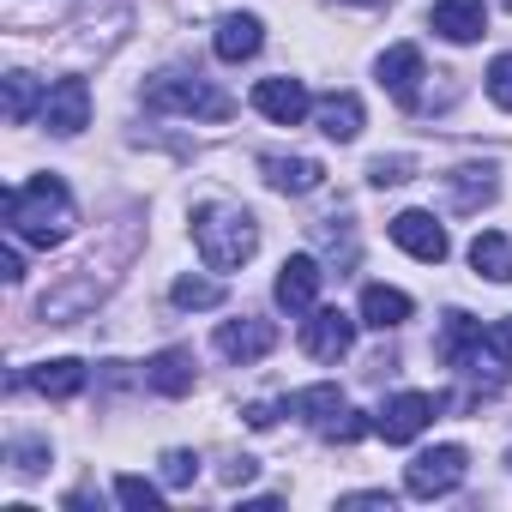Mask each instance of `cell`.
Masks as SVG:
<instances>
[{
	"mask_svg": "<svg viewBox=\"0 0 512 512\" xmlns=\"http://www.w3.org/2000/svg\"><path fill=\"white\" fill-rule=\"evenodd\" d=\"M145 109H157V115H199V121H229L235 115V103L199 73H157L145 85Z\"/></svg>",
	"mask_w": 512,
	"mask_h": 512,
	"instance_id": "3",
	"label": "cell"
},
{
	"mask_svg": "<svg viewBox=\"0 0 512 512\" xmlns=\"http://www.w3.org/2000/svg\"><path fill=\"white\" fill-rule=\"evenodd\" d=\"M260 43H266V25L253 19V13H229L223 25H217V37H211V49H217V61H229V67H241V61H253L260 55Z\"/></svg>",
	"mask_w": 512,
	"mask_h": 512,
	"instance_id": "15",
	"label": "cell"
},
{
	"mask_svg": "<svg viewBox=\"0 0 512 512\" xmlns=\"http://www.w3.org/2000/svg\"><path fill=\"white\" fill-rule=\"evenodd\" d=\"M320 260L314 253H296V260H284L278 266V284H272V296H278V308L284 314H314V302H320Z\"/></svg>",
	"mask_w": 512,
	"mask_h": 512,
	"instance_id": "10",
	"label": "cell"
},
{
	"mask_svg": "<svg viewBox=\"0 0 512 512\" xmlns=\"http://www.w3.org/2000/svg\"><path fill=\"white\" fill-rule=\"evenodd\" d=\"M157 464H163V482H169V488H187V482L199 476V458H193V452H181V446H175V452H163Z\"/></svg>",
	"mask_w": 512,
	"mask_h": 512,
	"instance_id": "29",
	"label": "cell"
},
{
	"mask_svg": "<svg viewBox=\"0 0 512 512\" xmlns=\"http://www.w3.org/2000/svg\"><path fill=\"white\" fill-rule=\"evenodd\" d=\"M488 97H494V109L512 115V55H500V61L488 67Z\"/></svg>",
	"mask_w": 512,
	"mask_h": 512,
	"instance_id": "31",
	"label": "cell"
},
{
	"mask_svg": "<svg viewBox=\"0 0 512 512\" xmlns=\"http://www.w3.org/2000/svg\"><path fill=\"white\" fill-rule=\"evenodd\" d=\"M482 362H494L500 374L512 368V314H506V320H494V326L482 332Z\"/></svg>",
	"mask_w": 512,
	"mask_h": 512,
	"instance_id": "27",
	"label": "cell"
},
{
	"mask_svg": "<svg viewBox=\"0 0 512 512\" xmlns=\"http://www.w3.org/2000/svg\"><path fill=\"white\" fill-rule=\"evenodd\" d=\"M434 31L446 43H476L488 31V0H440V7H434Z\"/></svg>",
	"mask_w": 512,
	"mask_h": 512,
	"instance_id": "16",
	"label": "cell"
},
{
	"mask_svg": "<svg viewBox=\"0 0 512 512\" xmlns=\"http://www.w3.org/2000/svg\"><path fill=\"white\" fill-rule=\"evenodd\" d=\"M446 187H452V211H482L494 199V169L488 163H464V169L446 175Z\"/></svg>",
	"mask_w": 512,
	"mask_h": 512,
	"instance_id": "20",
	"label": "cell"
},
{
	"mask_svg": "<svg viewBox=\"0 0 512 512\" xmlns=\"http://www.w3.org/2000/svg\"><path fill=\"white\" fill-rule=\"evenodd\" d=\"M13 458H19V464H13L19 476H37V470H43V458H49V446H43V440H19V446H13Z\"/></svg>",
	"mask_w": 512,
	"mask_h": 512,
	"instance_id": "32",
	"label": "cell"
},
{
	"mask_svg": "<svg viewBox=\"0 0 512 512\" xmlns=\"http://www.w3.org/2000/svg\"><path fill=\"white\" fill-rule=\"evenodd\" d=\"M253 470H260L253 458H235V464H223V482H253Z\"/></svg>",
	"mask_w": 512,
	"mask_h": 512,
	"instance_id": "36",
	"label": "cell"
},
{
	"mask_svg": "<svg viewBox=\"0 0 512 512\" xmlns=\"http://www.w3.org/2000/svg\"><path fill=\"white\" fill-rule=\"evenodd\" d=\"M302 350H308L314 362L350 356V350H356V320H350L344 308H314V314L302 320Z\"/></svg>",
	"mask_w": 512,
	"mask_h": 512,
	"instance_id": "6",
	"label": "cell"
},
{
	"mask_svg": "<svg viewBox=\"0 0 512 512\" xmlns=\"http://www.w3.org/2000/svg\"><path fill=\"white\" fill-rule=\"evenodd\" d=\"M73 223H79V211H73V193L61 175H37L7 193V229L31 247H61L73 235Z\"/></svg>",
	"mask_w": 512,
	"mask_h": 512,
	"instance_id": "1",
	"label": "cell"
},
{
	"mask_svg": "<svg viewBox=\"0 0 512 512\" xmlns=\"http://www.w3.org/2000/svg\"><path fill=\"white\" fill-rule=\"evenodd\" d=\"M470 266H476L482 278H494V284H512V241H506L500 229H482V235L470 241Z\"/></svg>",
	"mask_w": 512,
	"mask_h": 512,
	"instance_id": "22",
	"label": "cell"
},
{
	"mask_svg": "<svg viewBox=\"0 0 512 512\" xmlns=\"http://www.w3.org/2000/svg\"><path fill=\"white\" fill-rule=\"evenodd\" d=\"M368 428H374V422H368L362 410H338V416L326 422V440H332V446H356V440H362Z\"/></svg>",
	"mask_w": 512,
	"mask_h": 512,
	"instance_id": "28",
	"label": "cell"
},
{
	"mask_svg": "<svg viewBox=\"0 0 512 512\" xmlns=\"http://www.w3.org/2000/svg\"><path fill=\"white\" fill-rule=\"evenodd\" d=\"M506 7H512V0H506Z\"/></svg>",
	"mask_w": 512,
	"mask_h": 512,
	"instance_id": "38",
	"label": "cell"
},
{
	"mask_svg": "<svg viewBox=\"0 0 512 512\" xmlns=\"http://www.w3.org/2000/svg\"><path fill=\"white\" fill-rule=\"evenodd\" d=\"M320 133L338 139V145H350V139L362 133V103H356L350 91H332V97L320 103Z\"/></svg>",
	"mask_w": 512,
	"mask_h": 512,
	"instance_id": "23",
	"label": "cell"
},
{
	"mask_svg": "<svg viewBox=\"0 0 512 512\" xmlns=\"http://www.w3.org/2000/svg\"><path fill=\"white\" fill-rule=\"evenodd\" d=\"M392 241L410 253V260H422V266H440L446 253H452V241H446V229L434 223V211H398V217H392Z\"/></svg>",
	"mask_w": 512,
	"mask_h": 512,
	"instance_id": "8",
	"label": "cell"
},
{
	"mask_svg": "<svg viewBox=\"0 0 512 512\" xmlns=\"http://www.w3.org/2000/svg\"><path fill=\"white\" fill-rule=\"evenodd\" d=\"M434 410H440V398H428V392H398V398H386V410L374 416V434H380L386 446H410V440L434 422Z\"/></svg>",
	"mask_w": 512,
	"mask_h": 512,
	"instance_id": "5",
	"label": "cell"
},
{
	"mask_svg": "<svg viewBox=\"0 0 512 512\" xmlns=\"http://www.w3.org/2000/svg\"><path fill=\"white\" fill-rule=\"evenodd\" d=\"M464 470H470V452H464V446L416 452L410 470H404V494H416V500H440V494H452V488L464 482Z\"/></svg>",
	"mask_w": 512,
	"mask_h": 512,
	"instance_id": "4",
	"label": "cell"
},
{
	"mask_svg": "<svg viewBox=\"0 0 512 512\" xmlns=\"http://www.w3.org/2000/svg\"><path fill=\"white\" fill-rule=\"evenodd\" d=\"M338 410H344V392H338V386H308V392H290V398H284V416H296V422H308V428H326Z\"/></svg>",
	"mask_w": 512,
	"mask_h": 512,
	"instance_id": "21",
	"label": "cell"
},
{
	"mask_svg": "<svg viewBox=\"0 0 512 512\" xmlns=\"http://www.w3.org/2000/svg\"><path fill=\"white\" fill-rule=\"evenodd\" d=\"M338 506H386V512H392V494H386V488H368V494H344Z\"/></svg>",
	"mask_w": 512,
	"mask_h": 512,
	"instance_id": "35",
	"label": "cell"
},
{
	"mask_svg": "<svg viewBox=\"0 0 512 512\" xmlns=\"http://www.w3.org/2000/svg\"><path fill=\"white\" fill-rule=\"evenodd\" d=\"M410 169H416L410 157H374L368 163V181L374 187H398V181H410Z\"/></svg>",
	"mask_w": 512,
	"mask_h": 512,
	"instance_id": "30",
	"label": "cell"
},
{
	"mask_svg": "<svg viewBox=\"0 0 512 512\" xmlns=\"http://www.w3.org/2000/svg\"><path fill=\"white\" fill-rule=\"evenodd\" d=\"M278 350V326L272 320H223L217 326V356L223 362H260V356H272Z\"/></svg>",
	"mask_w": 512,
	"mask_h": 512,
	"instance_id": "11",
	"label": "cell"
},
{
	"mask_svg": "<svg viewBox=\"0 0 512 512\" xmlns=\"http://www.w3.org/2000/svg\"><path fill=\"white\" fill-rule=\"evenodd\" d=\"M115 500L133 506V512H157V506H163V488L145 482V476H115Z\"/></svg>",
	"mask_w": 512,
	"mask_h": 512,
	"instance_id": "26",
	"label": "cell"
},
{
	"mask_svg": "<svg viewBox=\"0 0 512 512\" xmlns=\"http://www.w3.org/2000/svg\"><path fill=\"white\" fill-rule=\"evenodd\" d=\"M506 464H512V452H506Z\"/></svg>",
	"mask_w": 512,
	"mask_h": 512,
	"instance_id": "37",
	"label": "cell"
},
{
	"mask_svg": "<svg viewBox=\"0 0 512 512\" xmlns=\"http://www.w3.org/2000/svg\"><path fill=\"white\" fill-rule=\"evenodd\" d=\"M0 278H7V284H25V253H19V235L7 241V253H0Z\"/></svg>",
	"mask_w": 512,
	"mask_h": 512,
	"instance_id": "33",
	"label": "cell"
},
{
	"mask_svg": "<svg viewBox=\"0 0 512 512\" xmlns=\"http://www.w3.org/2000/svg\"><path fill=\"white\" fill-rule=\"evenodd\" d=\"M416 314V302L404 296V290H386V284H368L362 290V320L374 326V332H392V326H404Z\"/></svg>",
	"mask_w": 512,
	"mask_h": 512,
	"instance_id": "19",
	"label": "cell"
},
{
	"mask_svg": "<svg viewBox=\"0 0 512 512\" xmlns=\"http://www.w3.org/2000/svg\"><path fill=\"white\" fill-rule=\"evenodd\" d=\"M241 422L266 434V428H278V404H247V410H241Z\"/></svg>",
	"mask_w": 512,
	"mask_h": 512,
	"instance_id": "34",
	"label": "cell"
},
{
	"mask_svg": "<svg viewBox=\"0 0 512 512\" xmlns=\"http://www.w3.org/2000/svg\"><path fill=\"white\" fill-rule=\"evenodd\" d=\"M440 362L446 368H482V326L464 314V308H452L446 320H440Z\"/></svg>",
	"mask_w": 512,
	"mask_h": 512,
	"instance_id": "13",
	"label": "cell"
},
{
	"mask_svg": "<svg viewBox=\"0 0 512 512\" xmlns=\"http://www.w3.org/2000/svg\"><path fill=\"white\" fill-rule=\"evenodd\" d=\"M260 169H266V181L278 193H314L326 181V163L320 157H260Z\"/></svg>",
	"mask_w": 512,
	"mask_h": 512,
	"instance_id": "18",
	"label": "cell"
},
{
	"mask_svg": "<svg viewBox=\"0 0 512 512\" xmlns=\"http://www.w3.org/2000/svg\"><path fill=\"white\" fill-rule=\"evenodd\" d=\"M253 109H260L266 121H278V127H296L314 103H308L302 79H260V85H253Z\"/></svg>",
	"mask_w": 512,
	"mask_h": 512,
	"instance_id": "12",
	"label": "cell"
},
{
	"mask_svg": "<svg viewBox=\"0 0 512 512\" xmlns=\"http://www.w3.org/2000/svg\"><path fill=\"white\" fill-rule=\"evenodd\" d=\"M193 380H199V368H193V350H181V344H169L145 362V386L163 392V398H187Z\"/></svg>",
	"mask_w": 512,
	"mask_h": 512,
	"instance_id": "14",
	"label": "cell"
},
{
	"mask_svg": "<svg viewBox=\"0 0 512 512\" xmlns=\"http://www.w3.org/2000/svg\"><path fill=\"white\" fill-rule=\"evenodd\" d=\"M25 380H31V386H37L43 398H55V404H61V398H79V392H85L91 368H85L79 356H55V362H37V368H31Z\"/></svg>",
	"mask_w": 512,
	"mask_h": 512,
	"instance_id": "17",
	"label": "cell"
},
{
	"mask_svg": "<svg viewBox=\"0 0 512 512\" xmlns=\"http://www.w3.org/2000/svg\"><path fill=\"white\" fill-rule=\"evenodd\" d=\"M193 247L211 272H235V266L253 260V247H260V223L235 205H199L193 211Z\"/></svg>",
	"mask_w": 512,
	"mask_h": 512,
	"instance_id": "2",
	"label": "cell"
},
{
	"mask_svg": "<svg viewBox=\"0 0 512 512\" xmlns=\"http://www.w3.org/2000/svg\"><path fill=\"white\" fill-rule=\"evenodd\" d=\"M374 73H380V91H386L392 103L416 109L422 79H428V73H422V49H416V43H392V49L380 55V67H374Z\"/></svg>",
	"mask_w": 512,
	"mask_h": 512,
	"instance_id": "9",
	"label": "cell"
},
{
	"mask_svg": "<svg viewBox=\"0 0 512 512\" xmlns=\"http://www.w3.org/2000/svg\"><path fill=\"white\" fill-rule=\"evenodd\" d=\"M43 127L61 133V139L85 133V127H91V85H85V79H55L49 97H43Z\"/></svg>",
	"mask_w": 512,
	"mask_h": 512,
	"instance_id": "7",
	"label": "cell"
},
{
	"mask_svg": "<svg viewBox=\"0 0 512 512\" xmlns=\"http://www.w3.org/2000/svg\"><path fill=\"white\" fill-rule=\"evenodd\" d=\"M169 302L187 308V314H205V308H223V284L217 278H175Z\"/></svg>",
	"mask_w": 512,
	"mask_h": 512,
	"instance_id": "24",
	"label": "cell"
},
{
	"mask_svg": "<svg viewBox=\"0 0 512 512\" xmlns=\"http://www.w3.org/2000/svg\"><path fill=\"white\" fill-rule=\"evenodd\" d=\"M37 103H43V97H37V79H31V73H7V121L25 127V121L37 115Z\"/></svg>",
	"mask_w": 512,
	"mask_h": 512,
	"instance_id": "25",
	"label": "cell"
}]
</instances>
